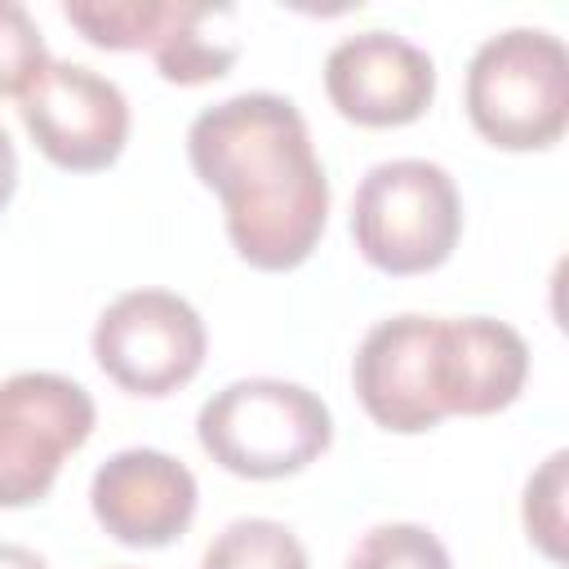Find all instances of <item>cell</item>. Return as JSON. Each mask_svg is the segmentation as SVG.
Instances as JSON below:
<instances>
[{"instance_id":"cell-1","label":"cell","mask_w":569,"mask_h":569,"mask_svg":"<svg viewBox=\"0 0 569 569\" xmlns=\"http://www.w3.org/2000/svg\"><path fill=\"white\" fill-rule=\"evenodd\" d=\"M196 178L218 191L236 253L258 271H293L329 222V178L302 111L267 89L204 107L187 129Z\"/></svg>"},{"instance_id":"cell-2","label":"cell","mask_w":569,"mask_h":569,"mask_svg":"<svg viewBox=\"0 0 569 569\" xmlns=\"http://www.w3.org/2000/svg\"><path fill=\"white\" fill-rule=\"evenodd\" d=\"M200 449L231 476L280 480L311 467L329 440V405L284 378H236L213 391L196 413Z\"/></svg>"},{"instance_id":"cell-3","label":"cell","mask_w":569,"mask_h":569,"mask_svg":"<svg viewBox=\"0 0 569 569\" xmlns=\"http://www.w3.org/2000/svg\"><path fill=\"white\" fill-rule=\"evenodd\" d=\"M467 116L502 151H542L569 124V53L542 27H507L467 62Z\"/></svg>"},{"instance_id":"cell-4","label":"cell","mask_w":569,"mask_h":569,"mask_svg":"<svg viewBox=\"0 0 569 569\" xmlns=\"http://www.w3.org/2000/svg\"><path fill=\"white\" fill-rule=\"evenodd\" d=\"M462 236V200L445 164L400 156L373 164L351 200V240L387 276H422L449 262Z\"/></svg>"},{"instance_id":"cell-5","label":"cell","mask_w":569,"mask_h":569,"mask_svg":"<svg viewBox=\"0 0 569 569\" xmlns=\"http://www.w3.org/2000/svg\"><path fill=\"white\" fill-rule=\"evenodd\" d=\"M93 396L49 369H27L0 382V507L40 502L67 453L93 436Z\"/></svg>"},{"instance_id":"cell-6","label":"cell","mask_w":569,"mask_h":569,"mask_svg":"<svg viewBox=\"0 0 569 569\" xmlns=\"http://www.w3.org/2000/svg\"><path fill=\"white\" fill-rule=\"evenodd\" d=\"M204 320L169 289H129L93 325V360L133 396H169L204 365Z\"/></svg>"},{"instance_id":"cell-7","label":"cell","mask_w":569,"mask_h":569,"mask_svg":"<svg viewBox=\"0 0 569 569\" xmlns=\"http://www.w3.org/2000/svg\"><path fill=\"white\" fill-rule=\"evenodd\" d=\"M18 116L31 142L71 173L116 164L129 138V98L84 62L49 58L18 93Z\"/></svg>"},{"instance_id":"cell-8","label":"cell","mask_w":569,"mask_h":569,"mask_svg":"<svg viewBox=\"0 0 569 569\" xmlns=\"http://www.w3.org/2000/svg\"><path fill=\"white\" fill-rule=\"evenodd\" d=\"M440 320L445 316H387L378 320L351 360V382L365 413L400 436L431 431L445 413L440 396Z\"/></svg>"},{"instance_id":"cell-9","label":"cell","mask_w":569,"mask_h":569,"mask_svg":"<svg viewBox=\"0 0 569 569\" xmlns=\"http://www.w3.org/2000/svg\"><path fill=\"white\" fill-rule=\"evenodd\" d=\"M325 93L338 107V116L369 129H396L431 107L436 62L427 49L396 31H356L329 49Z\"/></svg>"},{"instance_id":"cell-10","label":"cell","mask_w":569,"mask_h":569,"mask_svg":"<svg viewBox=\"0 0 569 569\" xmlns=\"http://www.w3.org/2000/svg\"><path fill=\"white\" fill-rule=\"evenodd\" d=\"M196 476L164 449H120L89 485L93 520L124 547H169L196 516Z\"/></svg>"},{"instance_id":"cell-11","label":"cell","mask_w":569,"mask_h":569,"mask_svg":"<svg viewBox=\"0 0 569 569\" xmlns=\"http://www.w3.org/2000/svg\"><path fill=\"white\" fill-rule=\"evenodd\" d=\"M529 378L525 338L493 316L440 320V396L445 413H498Z\"/></svg>"},{"instance_id":"cell-12","label":"cell","mask_w":569,"mask_h":569,"mask_svg":"<svg viewBox=\"0 0 569 569\" xmlns=\"http://www.w3.org/2000/svg\"><path fill=\"white\" fill-rule=\"evenodd\" d=\"M222 9L227 4H187V0H178V13L169 22L164 40L151 49V58H156L164 80H173V84H204V80L227 76V67L240 58V44L204 36V22H213Z\"/></svg>"},{"instance_id":"cell-13","label":"cell","mask_w":569,"mask_h":569,"mask_svg":"<svg viewBox=\"0 0 569 569\" xmlns=\"http://www.w3.org/2000/svg\"><path fill=\"white\" fill-rule=\"evenodd\" d=\"M178 13V0H67L62 18L98 49H156Z\"/></svg>"},{"instance_id":"cell-14","label":"cell","mask_w":569,"mask_h":569,"mask_svg":"<svg viewBox=\"0 0 569 569\" xmlns=\"http://www.w3.org/2000/svg\"><path fill=\"white\" fill-rule=\"evenodd\" d=\"M200 569H307V551L289 525L271 516H240L204 547Z\"/></svg>"},{"instance_id":"cell-15","label":"cell","mask_w":569,"mask_h":569,"mask_svg":"<svg viewBox=\"0 0 569 569\" xmlns=\"http://www.w3.org/2000/svg\"><path fill=\"white\" fill-rule=\"evenodd\" d=\"M347 569H453L445 542L413 520L373 525L347 556Z\"/></svg>"},{"instance_id":"cell-16","label":"cell","mask_w":569,"mask_h":569,"mask_svg":"<svg viewBox=\"0 0 569 569\" xmlns=\"http://www.w3.org/2000/svg\"><path fill=\"white\" fill-rule=\"evenodd\" d=\"M565 462L569 453L556 449L525 485V529H529V542L551 556V560H565Z\"/></svg>"},{"instance_id":"cell-17","label":"cell","mask_w":569,"mask_h":569,"mask_svg":"<svg viewBox=\"0 0 569 569\" xmlns=\"http://www.w3.org/2000/svg\"><path fill=\"white\" fill-rule=\"evenodd\" d=\"M44 62H49V49L36 18L18 0H0V98L22 93Z\"/></svg>"},{"instance_id":"cell-18","label":"cell","mask_w":569,"mask_h":569,"mask_svg":"<svg viewBox=\"0 0 569 569\" xmlns=\"http://www.w3.org/2000/svg\"><path fill=\"white\" fill-rule=\"evenodd\" d=\"M13 187H18V151H13V138L0 124V209L13 200Z\"/></svg>"},{"instance_id":"cell-19","label":"cell","mask_w":569,"mask_h":569,"mask_svg":"<svg viewBox=\"0 0 569 569\" xmlns=\"http://www.w3.org/2000/svg\"><path fill=\"white\" fill-rule=\"evenodd\" d=\"M0 569H49V565H44V556H36L31 547L0 542Z\"/></svg>"},{"instance_id":"cell-20","label":"cell","mask_w":569,"mask_h":569,"mask_svg":"<svg viewBox=\"0 0 569 569\" xmlns=\"http://www.w3.org/2000/svg\"><path fill=\"white\" fill-rule=\"evenodd\" d=\"M116 569H129V565H116Z\"/></svg>"}]
</instances>
